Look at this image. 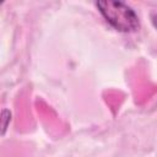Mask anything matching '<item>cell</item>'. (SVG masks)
I'll return each mask as SVG.
<instances>
[{
  "instance_id": "3",
  "label": "cell",
  "mask_w": 157,
  "mask_h": 157,
  "mask_svg": "<svg viewBox=\"0 0 157 157\" xmlns=\"http://www.w3.org/2000/svg\"><path fill=\"white\" fill-rule=\"evenodd\" d=\"M1 4H2V1H0V5H1Z\"/></svg>"
},
{
  "instance_id": "1",
  "label": "cell",
  "mask_w": 157,
  "mask_h": 157,
  "mask_svg": "<svg viewBox=\"0 0 157 157\" xmlns=\"http://www.w3.org/2000/svg\"><path fill=\"white\" fill-rule=\"evenodd\" d=\"M96 6L104 20L117 31L131 33L140 28L139 16L128 4L119 0H99Z\"/></svg>"
},
{
  "instance_id": "2",
  "label": "cell",
  "mask_w": 157,
  "mask_h": 157,
  "mask_svg": "<svg viewBox=\"0 0 157 157\" xmlns=\"http://www.w3.org/2000/svg\"><path fill=\"white\" fill-rule=\"evenodd\" d=\"M12 120V113L10 109L5 108L0 112V136H4L9 129V125Z\"/></svg>"
}]
</instances>
